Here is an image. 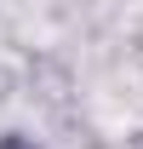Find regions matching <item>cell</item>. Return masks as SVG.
Instances as JSON below:
<instances>
[{
	"label": "cell",
	"instance_id": "1",
	"mask_svg": "<svg viewBox=\"0 0 143 149\" xmlns=\"http://www.w3.org/2000/svg\"><path fill=\"white\" fill-rule=\"evenodd\" d=\"M0 149H35V143H29V138H17V132H12V138H0Z\"/></svg>",
	"mask_w": 143,
	"mask_h": 149
}]
</instances>
